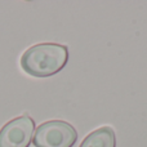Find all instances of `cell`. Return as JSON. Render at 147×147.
<instances>
[{
    "label": "cell",
    "mask_w": 147,
    "mask_h": 147,
    "mask_svg": "<svg viewBox=\"0 0 147 147\" xmlns=\"http://www.w3.org/2000/svg\"><path fill=\"white\" fill-rule=\"evenodd\" d=\"M69 61L67 47L41 43L28 48L21 57V67L34 78H48L59 72Z\"/></svg>",
    "instance_id": "1"
},
{
    "label": "cell",
    "mask_w": 147,
    "mask_h": 147,
    "mask_svg": "<svg viewBox=\"0 0 147 147\" xmlns=\"http://www.w3.org/2000/svg\"><path fill=\"white\" fill-rule=\"evenodd\" d=\"M78 132L71 124L62 120H51L39 125L32 143L35 147H72Z\"/></svg>",
    "instance_id": "2"
},
{
    "label": "cell",
    "mask_w": 147,
    "mask_h": 147,
    "mask_svg": "<svg viewBox=\"0 0 147 147\" xmlns=\"http://www.w3.org/2000/svg\"><path fill=\"white\" fill-rule=\"evenodd\" d=\"M35 132V123L27 115L10 120L0 129V147H28Z\"/></svg>",
    "instance_id": "3"
},
{
    "label": "cell",
    "mask_w": 147,
    "mask_h": 147,
    "mask_svg": "<svg viewBox=\"0 0 147 147\" xmlns=\"http://www.w3.org/2000/svg\"><path fill=\"white\" fill-rule=\"evenodd\" d=\"M80 147H116V137L111 127H102L93 130L81 142Z\"/></svg>",
    "instance_id": "4"
}]
</instances>
